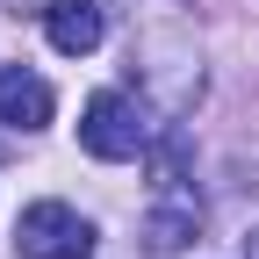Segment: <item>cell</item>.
Here are the masks:
<instances>
[{
    "label": "cell",
    "instance_id": "6da1fadb",
    "mask_svg": "<svg viewBox=\"0 0 259 259\" xmlns=\"http://www.w3.org/2000/svg\"><path fill=\"white\" fill-rule=\"evenodd\" d=\"M79 144L94 158H108V166H122V158H137L151 144V122H144V108L130 101V94L101 87V94H87V108H79Z\"/></svg>",
    "mask_w": 259,
    "mask_h": 259
},
{
    "label": "cell",
    "instance_id": "7a4b0ae2",
    "mask_svg": "<svg viewBox=\"0 0 259 259\" xmlns=\"http://www.w3.org/2000/svg\"><path fill=\"white\" fill-rule=\"evenodd\" d=\"M15 245L22 259H87L94 252V223L72 202H29L15 223Z\"/></svg>",
    "mask_w": 259,
    "mask_h": 259
},
{
    "label": "cell",
    "instance_id": "3957f363",
    "mask_svg": "<svg viewBox=\"0 0 259 259\" xmlns=\"http://www.w3.org/2000/svg\"><path fill=\"white\" fill-rule=\"evenodd\" d=\"M44 36H51V51H65V58H87L94 44L108 36V22H101L94 0H44Z\"/></svg>",
    "mask_w": 259,
    "mask_h": 259
},
{
    "label": "cell",
    "instance_id": "277c9868",
    "mask_svg": "<svg viewBox=\"0 0 259 259\" xmlns=\"http://www.w3.org/2000/svg\"><path fill=\"white\" fill-rule=\"evenodd\" d=\"M51 87L36 72H22V65H0V122L8 130H44L51 122Z\"/></svg>",
    "mask_w": 259,
    "mask_h": 259
},
{
    "label": "cell",
    "instance_id": "5b68a950",
    "mask_svg": "<svg viewBox=\"0 0 259 259\" xmlns=\"http://www.w3.org/2000/svg\"><path fill=\"white\" fill-rule=\"evenodd\" d=\"M187 238H202V209H194V202H158V209L144 216V252L166 259V252H180Z\"/></svg>",
    "mask_w": 259,
    "mask_h": 259
},
{
    "label": "cell",
    "instance_id": "8992f818",
    "mask_svg": "<svg viewBox=\"0 0 259 259\" xmlns=\"http://www.w3.org/2000/svg\"><path fill=\"white\" fill-rule=\"evenodd\" d=\"M245 259H259V231H252V238H245Z\"/></svg>",
    "mask_w": 259,
    "mask_h": 259
}]
</instances>
